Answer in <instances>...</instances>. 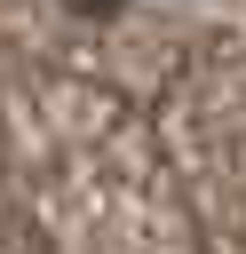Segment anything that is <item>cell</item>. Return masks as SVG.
Here are the masks:
<instances>
[{
    "mask_svg": "<svg viewBox=\"0 0 246 254\" xmlns=\"http://www.w3.org/2000/svg\"><path fill=\"white\" fill-rule=\"evenodd\" d=\"M56 8H71V16H87V24H103V16H119L127 0H56Z\"/></svg>",
    "mask_w": 246,
    "mask_h": 254,
    "instance_id": "6da1fadb",
    "label": "cell"
}]
</instances>
